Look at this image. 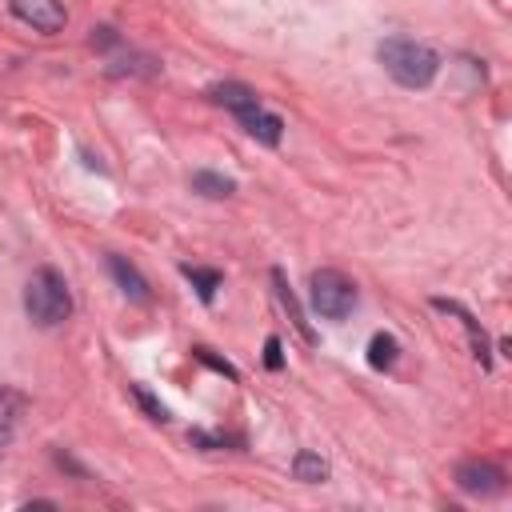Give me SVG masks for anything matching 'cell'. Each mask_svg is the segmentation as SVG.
Returning <instances> with one entry per match:
<instances>
[{"label": "cell", "mask_w": 512, "mask_h": 512, "mask_svg": "<svg viewBox=\"0 0 512 512\" xmlns=\"http://www.w3.org/2000/svg\"><path fill=\"white\" fill-rule=\"evenodd\" d=\"M376 56H380L384 72H388L400 88H428V84L436 80V72H440V56H436L428 44L408 40V36H388V40H380Z\"/></svg>", "instance_id": "6da1fadb"}, {"label": "cell", "mask_w": 512, "mask_h": 512, "mask_svg": "<svg viewBox=\"0 0 512 512\" xmlns=\"http://www.w3.org/2000/svg\"><path fill=\"white\" fill-rule=\"evenodd\" d=\"M24 312L40 328H56L72 316V292L56 268H36L24 284Z\"/></svg>", "instance_id": "7a4b0ae2"}, {"label": "cell", "mask_w": 512, "mask_h": 512, "mask_svg": "<svg viewBox=\"0 0 512 512\" xmlns=\"http://www.w3.org/2000/svg\"><path fill=\"white\" fill-rule=\"evenodd\" d=\"M308 300H312V312H316V316H324V320H344V316L356 308V284H352L340 268H320V272H312Z\"/></svg>", "instance_id": "3957f363"}, {"label": "cell", "mask_w": 512, "mask_h": 512, "mask_svg": "<svg viewBox=\"0 0 512 512\" xmlns=\"http://www.w3.org/2000/svg\"><path fill=\"white\" fill-rule=\"evenodd\" d=\"M504 468H496L492 460H460L456 464V488L468 496H496L504 492Z\"/></svg>", "instance_id": "277c9868"}, {"label": "cell", "mask_w": 512, "mask_h": 512, "mask_svg": "<svg viewBox=\"0 0 512 512\" xmlns=\"http://www.w3.org/2000/svg\"><path fill=\"white\" fill-rule=\"evenodd\" d=\"M8 8H12V16L20 24L44 32V36L64 32V24H68V12H64L60 0H8Z\"/></svg>", "instance_id": "5b68a950"}, {"label": "cell", "mask_w": 512, "mask_h": 512, "mask_svg": "<svg viewBox=\"0 0 512 512\" xmlns=\"http://www.w3.org/2000/svg\"><path fill=\"white\" fill-rule=\"evenodd\" d=\"M236 120L244 124V132H248V136H256V140H260V144H268V148H276V144H280V136H284V120H280L276 112H264L260 104H256V108H248V112H240Z\"/></svg>", "instance_id": "8992f818"}, {"label": "cell", "mask_w": 512, "mask_h": 512, "mask_svg": "<svg viewBox=\"0 0 512 512\" xmlns=\"http://www.w3.org/2000/svg\"><path fill=\"white\" fill-rule=\"evenodd\" d=\"M208 96H212V104H220V108H228V112H236V116L260 104V96H256L248 84H236V80L212 84V88H208Z\"/></svg>", "instance_id": "52a82bcc"}, {"label": "cell", "mask_w": 512, "mask_h": 512, "mask_svg": "<svg viewBox=\"0 0 512 512\" xmlns=\"http://www.w3.org/2000/svg\"><path fill=\"white\" fill-rule=\"evenodd\" d=\"M108 272H112V280L120 284V292H124L128 300H136V304L148 300V280L140 276L136 264H128L124 256H108Z\"/></svg>", "instance_id": "ba28073f"}, {"label": "cell", "mask_w": 512, "mask_h": 512, "mask_svg": "<svg viewBox=\"0 0 512 512\" xmlns=\"http://www.w3.org/2000/svg\"><path fill=\"white\" fill-rule=\"evenodd\" d=\"M272 284H276V296H280V304H284V312H288V320L296 324V332H300V340H304V344H316V332L308 328V320H304V308H300V300L292 296V284L284 280V272H280V268H272Z\"/></svg>", "instance_id": "9c48e42d"}, {"label": "cell", "mask_w": 512, "mask_h": 512, "mask_svg": "<svg viewBox=\"0 0 512 512\" xmlns=\"http://www.w3.org/2000/svg\"><path fill=\"white\" fill-rule=\"evenodd\" d=\"M180 272L192 280V288H196V296L204 300V304H212L216 300V292L224 288V276L216 272V268H200V264H180Z\"/></svg>", "instance_id": "30bf717a"}, {"label": "cell", "mask_w": 512, "mask_h": 512, "mask_svg": "<svg viewBox=\"0 0 512 512\" xmlns=\"http://www.w3.org/2000/svg\"><path fill=\"white\" fill-rule=\"evenodd\" d=\"M292 476L304 480V484H324V480H328V460L304 448V452L292 456Z\"/></svg>", "instance_id": "8fae6325"}, {"label": "cell", "mask_w": 512, "mask_h": 512, "mask_svg": "<svg viewBox=\"0 0 512 512\" xmlns=\"http://www.w3.org/2000/svg\"><path fill=\"white\" fill-rule=\"evenodd\" d=\"M192 192H200V196H208V200H224V196L236 192V180H228V176L204 168V172H192Z\"/></svg>", "instance_id": "7c38bea8"}, {"label": "cell", "mask_w": 512, "mask_h": 512, "mask_svg": "<svg viewBox=\"0 0 512 512\" xmlns=\"http://www.w3.org/2000/svg\"><path fill=\"white\" fill-rule=\"evenodd\" d=\"M396 352H400L396 336H388V332H376V336L368 340V368H376V372L392 368V364H396Z\"/></svg>", "instance_id": "4fadbf2b"}, {"label": "cell", "mask_w": 512, "mask_h": 512, "mask_svg": "<svg viewBox=\"0 0 512 512\" xmlns=\"http://www.w3.org/2000/svg\"><path fill=\"white\" fill-rule=\"evenodd\" d=\"M128 392H132V400L140 404V412H144L148 420H160V424L168 420V408H164V404H160V400H156V396H152L144 384H128Z\"/></svg>", "instance_id": "5bb4252c"}, {"label": "cell", "mask_w": 512, "mask_h": 512, "mask_svg": "<svg viewBox=\"0 0 512 512\" xmlns=\"http://www.w3.org/2000/svg\"><path fill=\"white\" fill-rule=\"evenodd\" d=\"M192 356H196V360H200V364H208V368H212V372H224V376H228V380H240V372H236V368H232V364H228V360H224V356H216V352H212V348H204V344H196V348H192Z\"/></svg>", "instance_id": "9a60e30c"}, {"label": "cell", "mask_w": 512, "mask_h": 512, "mask_svg": "<svg viewBox=\"0 0 512 512\" xmlns=\"http://www.w3.org/2000/svg\"><path fill=\"white\" fill-rule=\"evenodd\" d=\"M264 368H268V372H280V368H284V356H280V340H276V336L264 340Z\"/></svg>", "instance_id": "2e32d148"}, {"label": "cell", "mask_w": 512, "mask_h": 512, "mask_svg": "<svg viewBox=\"0 0 512 512\" xmlns=\"http://www.w3.org/2000/svg\"><path fill=\"white\" fill-rule=\"evenodd\" d=\"M92 44L96 48H112V44H120V36L112 28H92Z\"/></svg>", "instance_id": "e0dca14e"}]
</instances>
